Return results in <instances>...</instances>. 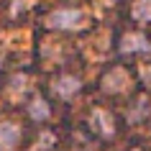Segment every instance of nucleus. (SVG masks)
Listing matches in <instances>:
<instances>
[{
	"label": "nucleus",
	"mask_w": 151,
	"mask_h": 151,
	"mask_svg": "<svg viewBox=\"0 0 151 151\" xmlns=\"http://www.w3.org/2000/svg\"><path fill=\"white\" fill-rule=\"evenodd\" d=\"M82 23H85V10H77V8L54 10L49 16V26L51 28H80Z\"/></svg>",
	"instance_id": "nucleus-1"
},
{
	"label": "nucleus",
	"mask_w": 151,
	"mask_h": 151,
	"mask_svg": "<svg viewBox=\"0 0 151 151\" xmlns=\"http://www.w3.org/2000/svg\"><path fill=\"white\" fill-rule=\"evenodd\" d=\"M103 90L105 92H126L128 90V74H126V69H113V72H108L103 77Z\"/></svg>",
	"instance_id": "nucleus-2"
},
{
	"label": "nucleus",
	"mask_w": 151,
	"mask_h": 151,
	"mask_svg": "<svg viewBox=\"0 0 151 151\" xmlns=\"http://www.w3.org/2000/svg\"><path fill=\"white\" fill-rule=\"evenodd\" d=\"M21 141V128L16 123H0V151H10Z\"/></svg>",
	"instance_id": "nucleus-3"
},
{
	"label": "nucleus",
	"mask_w": 151,
	"mask_h": 151,
	"mask_svg": "<svg viewBox=\"0 0 151 151\" xmlns=\"http://www.w3.org/2000/svg\"><path fill=\"white\" fill-rule=\"evenodd\" d=\"M120 51L123 54H133V51H149V41L143 33H126L120 41Z\"/></svg>",
	"instance_id": "nucleus-4"
},
{
	"label": "nucleus",
	"mask_w": 151,
	"mask_h": 151,
	"mask_svg": "<svg viewBox=\"0 0 151 151\" xmlns=\"http://www.w3.org/2000/svg\"><path fill=\"white\" fill-rule=\"evenodd\" d=\"M51 87H54L56 95H62V97H72L77 90H80V80H77V77H72V74H67V77H59V80H56Z\"/></svg>",
	"instance_id": "nucleus-5"
},
{
	"label": "nucleus",
	"mask_w": 151,
	"mask_h": 151,
	"mask_svg": "<svg viewBox=\"0 0 151 151\" xmlns=\"http://www.w3.org/2000/svg\"><path fill=\"white\" fill-rule=\"evenodd\" d=\"M90 123H92V128H95L97 133L113 136V120H110V115H108L105 110H95V113H92V118H90Z\"/></svg>",
	"instance_id": "nucleus-6"
},
{
	"label": "nucleus",
	"mask_w": 151,
	"mask_h": 151,
	"mask_svg": "<svg viewBox=\"0 0 151 151\" xmlns=\"http://www.w3.org/2000/svg\"><path fill=\"white\" fill-rule=\"evenodd\" d=\"M131 16L136 21H141V23H149L151 21V0H138L133 5V10H131Z\"/></svg>",
	"instance_id": "nucleus-7"
},
{
	"label": "nucleus",
	"mask_w": 151,
	"mask_h": 151,
	"mask_svg": "<svg viewBox=\"0 0 151 151\" xmlns=\"http://www.w3.org/2000/svg\"><path fill=\"white\" fill-rule=\"evenodd\" d=\"M26 90H28V77H23V74H18V77H13V80H10L8 95L13 97V100H18V97L23 95Z\"/></svg>",
	"instance_id": "nucleus-8"
},
{
	"label": "nucleus",
	"mask_w": 151,
	"mask_h": 151,
	"mask_svg": "<svg viewBox=\"0 0 151 151\" xmlns=\"http://www.w3.org/2000/svg\"><path fill=\"white\" fill-rule=\"evenodd\" d=\"M28 115H31L33 120H44V118H49V105L41 100V97H36L31 105H28Z\"/></svg>",
	"instance_id": "nucleus-9"
},
{
	"label": "nucleus",
	"mask_w": 151,
	"mask_h": 151,
	"mask_svg": "<svg viewBox=\"0 0 151 151\" xmlns=\"http://www.w3.org/2000/svg\"><path fill=\"white\" fill-rule=\"evenodd\" d=\"M141 80L151 87V64H143V67H141Z\"/></svg>",
	"instance_id": "nucleus-10"
},
{
	"label": "nucleus",
	"mask_w": 151,
	"mask_h": 151,
	"mask_svg": "<svg viewBox=\"0 0 151 151\" xmlns=\"http://www.w3.org/2000/svg\"><path fill=\"white\" fill-rule=\"evenodd\" d=\"M100 3H103V5H113V3H115V0H100Z\"/></svg>",
	"instance_id": "nucleus-11"
},
{
	"label": "nucleus",
	"mask_w": 151,
	"mask_h": 151,
	"mask_svg": "<svg viewBox=\"0 0 151 151\" xmlns=\"http://www.w3.org/2000/svg\"><path fill=\"white\" fill-rule=\"evenodd\" d=\"M0 62H3V49H0Z\"/></svg>",
	"instance_id": "nucleus-12"
}]
</instances>
